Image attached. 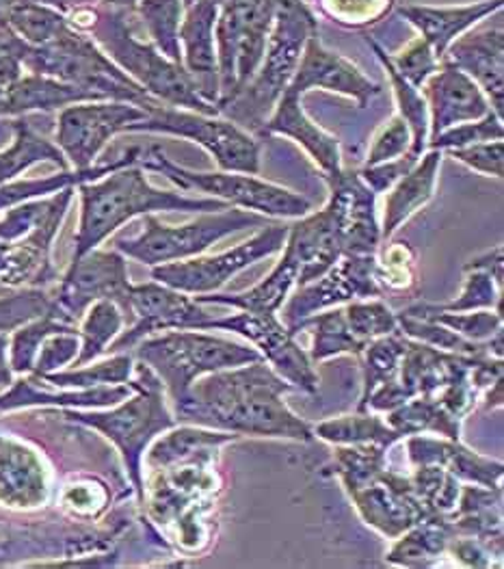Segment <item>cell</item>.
Instances as JSON below:
<instances>
[{
    "label": "cell",
    "instance_id": "obj_1",
    "mask_svg": "<svg viewBox=\"0 0 504 569\" xmlns=\"http://www.w3.org/2000/svg\"><path fill=\"white\" fill-rule=\"evenodd\" d=\"M291 390L294 388L286 379L266 367V360H260L200 377L187 399L173 407V416L234 436L310 442L314 438L312 427L284 401Z\"/></svg>",
    "mask_w": 504,
    "mask_h": 569
},
{
    "label": "cell",
    "instance_id": "obj_2",
    "mask_svg": "<svg viewBox=\"0 0 504 569\" xmlns=\"http://www.w3.org/2000/svg\"><path fill=\"white\" fill-rule=\"evenodd\" d=\"M81 187V223L72 260H79L91 249L109 239L118 228L139 214L159 210L180 212H216L230 208L221 200H191L173 191L154 189L139 164L115 169L102 182H83Z\"/></svg>",
    "mask_w": 504,
    "mask_h": 569
},
{
    "label": "cell",
    "instance_id": "obj_3",
    "mask_svg": "<svg viewBox=\"0 0 504 569\" xmlns=\"http://www.w3.org/2000/svg\"><path fill=\"white\" fill-rule=\"evenodd\" d=\"M137 379L128 381L132 386V395L122 403L111 407L109 411H77L65 409V418L70 422H79L89 429L100 431L109 438L122 452L128 477L137 491L139 502H145V489L141 477V459L150 442L175 427V416L169 411L163 397V383L154 375V370L139 362L132 368Z\"/></svg>",
    "mask_w": 504,
    "mask_h": 569
},
{
    "label": "cell",
    "instance_id": "obj_4",
    "mask_svg": "<svg viewBox=\"0 0 504 569\" xmlns=\"http://www.w3.org/2000/svg\"><path fill=\"white\" fill-rule=\"evenodd\" d=\"M314 33H319V24L303 0H280L258 72L221 113H230L234 123H252L258 130L293 81L303 48Z\"/></svg>",
    "mask_w": 504,
    "mask_h": 569
},
{
    "label": "cell",
    "instance_id": "obj_5",
    "mask_svg": "<svg viewBox=\"0 0 504 569\" xmlns=\"http://www.w3.org/2000/svg\"><path fill=\"white\" fill-rule=\"evenodd\" d=\"M137 360L154 370L175 407L187 399L200 377L225 368L245 367L264 358L248 345L200 333V329H173L143 338L137 345Z\"/></svg>",
    "mask_w": 504,
    "mask_h": 569
},
{
    "label": "cell",
    "instance_id": "obj_6",
    "mask_svg": "<svg viewBox=\"0 0 504 569\" xmlns=\"http://www.w3.org/2000/svg\"><path fill=\"white\" fill-rule=\"evenodd\" d=\"M216 107L221 113L258 72L280 0H216Z\"/></svg>",
    "mask_w": 504,
    "mask_h": 569
},
{
    "label": "cell",
    "instance_id": "obj_7",
    "mask_svg": "<svg viewBox=\"0 0 504 569\" xmlns=\"http://www.w3.org/2000/svg\"><path fill=\"white\" fill-rule=\"evenodd\" d=\"M137 164L141 169H150L168 176L173 184H178L184 191L198 189L209 193L214 200L260 212L264 217L301 219L312 210V203L308 202L303 196L289 191L284 187H278L273 182L260 180L252 173L184 169L173 163L159 146H152L148 150L141 148Z\"/></svg>",
    "mask_w": 504,
    "mask_h": 569
},
{
    "label": "cell",
    "instance_id": "obj_8",
    "mask_svg": "<svg viewBox=\"0 0 504 569\" xmlns=\"http://www.w3.org/2000/svg\"><path fill=\"white\" fill-rule=\"evenodd\" d=\"M95 24L98 40L130 72V79L141 84L152 98H157L159 102H168L169 107H180L193 113L219 116V109L200 96L184 66L173 63L159 48L134 40L120 16H107L102 20H95Z\"/></svg>",
    "mask_w": 504,
    "mask_h": 569
},
{
    "label": "cell",
    "instance_id": "obj_9",
    "mask_svg": "<svg viewBox=\"0 0 504 569\" xmlns=\"http://www.w3.org/2000/svg\"><path fill=\"white\" fill-rule=\"evenodd\" d=\"M264 223V217L250 210H236L232 206L225 210L206 212L204 217L184 226H165L154 214H145L141 234L132 239H120L118 251L148 267H159L195 258L216 241Z\"/></svg>",
    "mask_w": 504,
    "mask_h": 569
},
{
    "label": "cell",
    "instance_id": "obj_10",
    "mask_svg": "<svg viewBox=\"0 0 504 569\" xmlns=\"http://www.w3.org/2000/svg\"><path fill=\"white\" fill-rule=\"evenodd\" d=\"M130 132H163L200 143L223 171H241L258 176L260 146L239 123L216 120V116H202L184 109L154 107L143 122L132 123Z\"/></svg>",
    "mask_w": 504,
    "mask_h": 569
},
{
    "label": "cell",
    "instance_id": "obj_11",
    "mask_svg": "<svg viewBox=\"0 0 504 569\" xmlns=\"http://www.w3.org/2000/svg\"><path fill=\"white\" fill-rule=\"evenodd\" d=\"M127 258L120 251L91 249L79 260H72L65 278L50 297V315L61 323L74 326L83 319L87 308L95 301H113L124 317L130 315Z\"/></svg>",
    "mask_w": 504,
    "mask_h": 569
},
{
    "label": "cell",
    "instance_id": "obj_12",
    "mask_svg": "<svg viewBox=\"0 0 504 569\" xmlns=\"http://www.w3.org/2000/svg\"><path fill=\"white\" fill-rule=\"evenodd\" d=\"M289 226H266L250 241L216 256H195L152 267V280L187 295H209L228 284L236 273L284 249Z\"/></svg>",
    "mask_w": 504,
    "mask_h": 569
},
{
    "label": "cell",
    "instance_id": "obj_13",
    "mask_svg": "<svg viewBox=\"0 0 504 569\" xmlns=\"http://www.w3.org/2000/svg\"><path fill=\"white\" fill-rule=\"evenodd\" d=\"M145 118L148 109L130 102H77L65 107L59 116L57 143L74 169L83 171L93 167V161L111 137L128 130L132 123L143 122Z\"/></svg>",
    "mask_w": 504,
    "mask_h": 569
},
{
    "label": "cell",
    "instance_id": "obj_14",
    "mask_svg": "<svg viewBox=\"0 0 504 569\" xmlns=\"http://www.w3.org/2000/svg\"><path fill=\"white\" fill-rule=\"evenodd\" d=\"M221 329V331H234L243 338H248L258 353L271 365V368L286 379L294 390H301L305 395L319 392V375L314 372L308 353L301 351V347L294 342L291 329L280 323L275 315H230L223 319H209L200 326V331Z\"/></svg>",
    "mask_w": 504,
    "mask_h": 569
},
{
    "label": "cell",
    "instance_id": "obj_15",
    "mask_svg": "<svg viewBox=\"0 0 504 569\" xmlns=\"http://www.w3.org/2000/svg\"><path fill=\"white\" fill-rule=\"evenodd\" d=\"M128 306L134 323L111 342V347L107 349L111 353H127L128 349L137 347L143 338L159 331L200 329L202 323L212 319L211 312H206L202 303L191 299L187 292H180L161 282L132 284Z\"/></svg>",
    "mask_w": 504,
    "mask_h": 569
},
{
    "label": "cell",
    "instance_id": "obj_16",
    "mask_svg": "<svg viewBox=\"0 0 504 569\" xmlns=\"http://www.w3.org/2000/svg\"><path fill=\"white\" fill-rule=\"evenodd\" d=\"M375 264V256H342L325 276L310 284L299 286L296 295L289 297L284 326L293 329L303 319L337 303L381 297Z\"/></svg>",
    "mask_w": 504,
    "mask_h": 569
},
{
    "label": "cell",
    "instance_id": "obj_17",
    "mask_svg": "<svg viewBox=\"0 0 504 569\" xmlns=\"http://www.w3.org/2000/svg\"><path fill=\"white\" fill-rule=\"evenodd\" d=\"M72 198L74 187L59 191L52 210L33 232L16 241H0V284L7 290L22 286L42 288L57 280V271L50 262V247Z\"/></svg>",
    "mask_w": 504,
    "mask_h": 569
},
{
    "label": "cell",
    "instance_id": "obj_18",
    "mask_svg": "<svg viewBox=\"0 0 504 569\" xmlns=\"http://www.w3.org/2000/svg\"><path fill=\"white\" fill-rule=\"evenodd\" d=\"M332 198L325 206L336 228L342 256H375L381 228L375 212L377 193L360 178L357 171H340L327 180Z\"/></svg>",
    "mask_w": 504,
    "mask_h": 569
},
{
    "label": "cell",
    "instance_id": "obj_19",
    "mask_svg": "<svg viewBox=\"0 0 504 569\" xmlns=\"http://www.w3.org/2000/svg\"><path fill=\"white\" fill-rule=\"evenodd\" d=\"M310 89L334 91L355 100L360 107H369V102L381 93L377 82L366 79L344 57L327 50L319 41V33H314L305 43L293 81L286 87V91L294 96H303Z\"/></svg>",
    "mask_w": 504,
    "mask_h": 569
},
{
    "label": "cell",
    "instance_id": "obj_20",
    "mask_svg": "<svg viewBox=\"0 0 504 569\" xmlns=\"http://www.w3.org/2000/svg\"><path fill=\"white\" fill-rule=\"evenodd\" d=\"M351 498L364 522L390 539L401 537L405 530L426 520L412 481L387 475V470L371 483L351 489Z\"/></svg>",
    "mask_w": 504,
    "mask_h": 569
},
{
    "label": "cell",
    "instance_id": "obj_21",
    "mask_svg": "<svg viewBox=\"0 0 504 569\" xmlns=\"http://www.w3.org/2000/svg\"><path fill=\"white\" fill-rule=\"evenodd\" d=\"M429 104V141L444 130L463 122H476L492 109L481 87L460 68L442 63V68L426 81Z\"/></svg>",
    "mask_w": 504,
    "mask_h": 569
},
{
    "label": "cell",
    "instance_id": "obj_22",
    "mask_svg": "<svg viewBox=\"0 0 504 569\" xmlns=\"http://www.w3.org/2000/svg\"><path fill=\"white\" fill-rule=\"evenodd\" d=\"M219 16L216 0H195L187 18L180 22V41L184 46L182 61L200 96L216 107L219 102V66L214 24ZM219 109V107H216Z\"/></svg>",
    "mask_w": 504,
    "mask_h": 569
},
{
    "label": "cell",
    "instance_id": "obj_23",
    "mask_svg": "<svg viewBox=\"0 0 504 569\" xmlns=\"http://www.w3.org/2000/svg\"><path fill=\"white\" fill-rule=\"evenodd\" d=\"M258 134L293 139L319 164L325 180H332L342 171L340 141L305 116L301 96L284 91L269 120L258 128Z\"/></svg>",
    "mask_w": 504,
    "mask_h": 569
},
{
    "label": "cell",
    "instance_id": "obj_24",
    "mask_svg": "<svg viewBox=\"0 0 504 569\" xmlns=\"http://www.w3.org/2000/svg\"><path fill=\"white\" fill-rule=\"evenodd\" d=\"M465 72L487 93L494 113L503 118L504 107V38L503 29L474 33L453 41L442 59Z\"/></svg>",
    "mask_w": 504,
    "mask_h": 569
},
{
    "label": "cell",
    "instance_id": "obj_25",
    "mask_svg": "<svg viewBox=\"0 0 504 569\" xmlns=\"http://www.w3.org/2000/svg\"><path fill=\"white\" fill-rule=\"evenodd\" d=\"M48 470L33 448L0 436V505L36 509L48 500Z\"/></svg>",
    "mask_w": 504,
    "mask_h": 569
},
{
    "label": "cell",
    "instance_id": "obj_26",
    "mask_svg": "<svg viewBox=\"0 0 504 569\" xmlns=\"http://www.w3.org/2000/svg\"><path fill=\"white\" fill-rule=\"evenodd\" d=\"M284 247L293 251L296 260L299 286L319 280L342 258V247L337 243L336 228L327 208L305 214L289 226Z\"/></svg>",
    "mask_w": 504,
    "mask_h": 569
},
{
    "label": "cell",
    "instance_id": "obj_27",
    "mask_svg": "<svg viewBox=\"0 0 504 569\" xmlns=\"http://www.w3.org/2000/svg\"><path fill=\"white\" fill-rule=\"evenodd\" d=\"M410 459L419 466H440L451 472L455 479H465L481 488L498 489L503 479V463L485 459L470 448L462 447V442H444L421 438L419 433L407 442Z\"/></svg>",
    "mask_w": 504,
    "mask_h": 569
},
{
    "label": "cell",
    "instance_id": "obj_28",
    "mask_svg": "<svg viewBox=\"0 0 504 569\" xmlns=\"http://www.w3.org/2000/svg\"><path fill=\"white\" fill-rule=\"evenodd\" d=\"M503 7V0H483L467 7H421V4H407L401 7L399 13L419 29L422 40L426 41L437 59L442 61L448 46L465 33L470 27H474L485 16L498 11Z\"/></svg>",
    "mask_w": 504,
    "mask_h": 569
},
{
    "label": "cell",
    "instance_id": "obj_29",
    "mask_svg": "<svg viewBox=\"0 0 504 569\" xmlns=\"http://www.w3.org/2000/svg\"><path fill=\"white\" fill-rule=\"evenodd\" d=\"M132 395L130 383L120 386H100V388H83L52 395L42 390L38 379H20L9 386L4 395H0V413L24 409V407H61V409H102L122 403Z\"/></svg>",
    "mask_w": 504,
    "mask_h": 569
},
{
    "label": "cell",
    "instance_id": "obj_30",
    "mask_svg": "<svg viewBox=\"0 0 504 569\" xmlns=\"http://www.w3.org/2000/svg\"><path fill=\"white\" fill-rule=\"evenodd\" d=\"M442 150H429L421 157L414 167L390 189V196L385 200V214H383V228L381 239L387 241L412 214H416L422 206L431 202L437 171L442 164Z\"/></svg>",
    "mask_w": 504,
    "mask_h": 569
},
{
    "label": "cell",
    "instance_id": "obj_31",
    "mask_svg": "<svg viewBox=\"0 0 504 569\" xmlns=\"http://www.w3.org/2000/svg\"><path fill=\"white\" fill-rule=\"evenodd\" d=\"M282 251H284L282 260L260 284L253 286L250 290H243V292H234V295H221V292L198 295L195 301L202 306H228L239 312L275 315L289 299L293 286L296 284V276H299V267H296L293 251L289 247H284Z\"/></svg>",
    "mask_w": 504,
    "mask_h": 569
},
{
    "label": "cell",
    "instance_id": "obj_32",
    "mask_svg": "<svg viewBox=\"0 0 504 569\" xmlns=\"http://www.w3.org/2000/svg\"><path fill=\"white\" fill-rule=\"evenodd\" d=\"M387 425L401 436H416V433H440L448 440H462V418L453 416L440 399L433 397H414L403 406L387 411Z\"/></svg>",
    "mask_w": 504,
    "mask_h": 569
},
{
    "label": "cell",
    "instance_id": "obj_33",
    "mask_svg": "<svg viewBox=\"0 0 504 569\" xmlns=\"http://www.w3.org/2000/svg\"><path fill=\"white\" fill-rule=\"evenodd\" d=\"M312 433L330 445H336V447L375 445L385 450L403 438L387 422H383L371 411H357L351 416L323 420L316 427H312Z\"/></svg>",
    "mask_w": 504,
    "mask_h": 569
},
{
    "label": "cell",
    "instance_id": "obj_34",
    "mask_svg": "<svg viewBox=\"0 0 504 569\" xmlns=\"http://www.w3.org/2000/svg\"><path fill=\"white\" fill-rule=\"evenodd\" d=\"M301 329H310L312 333V349L308 356L310 362H325L337 356H360L366 349V342L357 340L351 333L344 319V310L312 315L293 327L291 333L294 336Z\"/></svg>",
    "mask_w": 504,
    "mask_h": 569
},
{
    "label": "cell",
    "instance_id": "obj_35",
    "mask_svg": "<svg viewBox=\"0 0 504 569\" xmlns=\"http://www.w3.org/2000/svg\"><path fill=\"white\" fill-rule=\"evenodd\" d=\"M232 440H236L234 433L209 431V429H198V427H180L150 448L148 466L152 470H163V468L182 463V461H191L193 457H198V452H204L209 448L223 447Z\"/></svg>",
    "mask_w": 504,
    "mask_h": 569
},
{
    "label": "cell",
    "instance_id": "obj_36",
    "mask_svg": "<svg viewBox=\"0 0 504 569\" xmlns=\"http://www.w3.org/2000/svg\"><path fill=\"white\" fill-rule=\"evenodd\" d=\"M448 522L446 520H424L416 527L405 530L396 537L394 548L387 555V561L394 566L407 568H426L442 557L448 541Z\"/></svg>",
    "mask_w": 504,
    "mask_h": 569
},
{
    "label": "cell",
    "instance_id": "obj_37",
    "mask_svg": "<svg viewBox=\"0 0 504 569\" xmlns=\"http://www.w3.org/2000/svg\"><path fill=\"white\" fill-rule=\"evenodd\" d=\"M13 130H16L13 143L4 152H0V184L22 173L31 164L42 163V161H52L61 169L68 167L63 152L57 146H52L48 139L33 132L31 126L24 120L13 123Z\"/></svg>",
    "mask_w": 504,
    "mask_h": 569
},
{
    "label": "cell",
    "instance_id": "obj_38",
    "mask_svg": "<svg viewBox=\"0 0 504 569\" xmlns=\"http://www.w3.org/2000/svg\"><path fill=\"white\" fill-rule=\"evenodd\" d=\"M124 327V312L113 301H95L84 312L81 326V349L72 367H84L107 353L111 342Z\"/></svg>",
    "mask_w": 504,
    "mask_h": 569
},
{
    "label": "cell",
    "instance_id": "obj_39",
    "mask_svg": "<svg viewBox=\"0 0 504 569\" xmlns=\"http://www.w3.org/2000/svg\"><path fill=\"white\" fill-rule=\"evenodd\" d=\"M371 41V46L375 48L377 52L379 61L383 63L390 82H392V89H394V96H396V102H399V116L407 122L410 130H412V148H410V154L414 157H422L426 146H429V104H426V98L419 91V87H414L412 82L405 81L392 66L390 57L383 52V48L379 46L377 41Z\"/></svg>",
    "mask_w": 504,
    "mask_h": 569
},
{
    "label": "cell",
    "instance_id": "obj_40",
    "mask_svg": "<svg viewBox=\"0 0 504 569\" xmlns=\"http://www.w3.org/2000/svg\"><path fill=\"white\" fill-rule=\"evenodd\" d=\"M405 347H407V336H403L401 331H394L390 336H383L366 345V349L360 353L362 368H364V392L357 409L366 403V399L377 388L399 379V368H401Z\"/></svg>",
    "mask_w": 504,
    "mask_h": 569
},
{
    "label": "cell",
    "instance_id": "obj_41",
    "mask_svg": "<svg viewBox=\"0 0 504 569\" xmlns=\"http://www.w3.org/2000/svg\"><path fill=\"white\" fill-rule=\"evenodd\" d=\"M134 362L128 353H113L109 360L91 365V367H77L72 370H54L46 372L36 379L46 381L54 388H100V386H120L128 383L132 375Z\"/></svg>",
    "mask_w": 504,
    "mask_h": 569
},
{
    "label": "cell",
    "instance_id": "obj_42",
    "mask_svg": "<svg viewBox=\"0 0 504 569\" xmlns=\"http://www.w3.org/2000/svg\"><path fill=\"white\" fill-rule=\"evenodd\" d=\"M403 312L410 317H416V319H426V321H435L440 326L448 327L472 342H485L492 336H496L498 331H503V315L496 310L494 312H487V310L474 312L472 310V315L470 312H440V310H433L431 303L421 301Z\"/></svg>",
    "mask_w": 504,
    "mask_h": 569
},
{
    "label": "cell",
    "instance_id": "obj_43",
    "mask_svg": "<svg viewBox=\"0 0 504 569\" xmlns=\"http://www.w3.org/2000/svg\"><path fill=\"white\" fill-rule=\"evenodd\" d=\"M139 11L157 48L173 63H182L180 16L182 0H141Z\"/></svg>",
    "mask_w": 504,
    "mask_h": 569
},
{
    "label": "cell",
    "instance_id": "obj_44",
    "mask_svg": "<svg viewBox=\"0 0 504 569\" xmlns=\"http://www.w3.org/2000/svg\"><path fill=\"white\" fill-rule=\"evenodd\" d=\"M59 331H77V329L74 326L61 323L50 312H46L40 319H33V321L18 327L11 338V345H9L11 370L20 372V375L33 372V365H36V358H38V351H40L43 340Z\"/></svg>",
    "mask_w": 504,
    "mask_h": 569
},
{
    "label": "cell",
    "instance_id": "obj_45",
    "mask_svg": "<svg viewBox=\"0 0 504 569\" xmlns=\"http://www.w3.org/2000/svg\"><path fill=\"white\" fill-rule=\"evenodd\" d=\"M463 273H465V282H463L462 297L451 303H440V306L431 303V308L440 312H472V310L492 308L503 315V288L494 280V276L487 273L485 269L470 267V264L463 267Z\"/></svg>",
    "mask_w": 504,
    "mask_h": 569
},
{
    "label": "cell",
    "instance_id": "obj_46",
    "mask_svg": "<svg viewBox=\"0 0 504 569\" xmlns=\"http://www.w3.org/2000/svg\"><path fill=\"white\" fill-rule=\"evenodd\" d=\"M342 310H344V319H346V326L351 329V333L366 345L399 331L396 315L379 299H369V301L357 299V301H351Z\"/></svg>",
    "mask_w": 504,
    "mask_h": 569
},
{
    "label": "cell",
    "instance_id": "obj_47",
    "mask_svg": "<svg viewBox=\"0 0 504 569\" xmlns=\"http://www.w3.org/2000/svg\"><path fill=\"white\" fill-rule=\"evenodd\" d=\"M503 141V118L496 116L494 111H490L485 118L476 120V122H463L444 130L442 134H437L435 139L429 141L426 148L431 150H455V148H465L472 143H481V141Z\"/></svg>",
    "mask_w": 504,
    "mask_h": 569
},
{
    "label": "cell",
    "instance_id": "obj_48",
    "mask_svg": "<svg viewBox=\"0 0 504 569\" xmlns=\"http://www.w3.org/2000/svg\"><path fill=\"white\" fill-rule=\"evenodd\" d=\"M50 310V295L42 288H24L0 297V333L13 331L18 327L40 319Z\"/></svg>",
    "mask_w": 504,
    "mask_h": 569
},
{
    "label": "cell",
    "instance_id": "obj_49",
    "mask_svg": "<svg viewBox=\"0 0 504 569\" xmlns=\"http://www.w3.org/2000/svg\"><path fill=\"white\" fill-rule=\"evenodd\" d=\"M375 278L379 288L387 290H410L416 286V253L412 251L410 243L396 241L390 244L383 260L375 264Z\"/></svg>",
    "mask_w": 504,
    "mask_h": 569
},
{
    "label": "cell",
    "instance_id": "obj_50",
    "mask_svg": "<svg viewBox=\"0 0 504 569\" xmlns=\"http://www.w3.org/2000/svg\"><path fill=\"white\" fill-rule=\"evenodd\" d=\"M394 70L405 79L407 82H412L414 87L421 89L424 82L429 81V77H433L437 70H440V59L437 54L433 52V48L426 43V41L419 38L416 41H412L401 54L396 57H390Z\"/></svg>",
    "mask_w": 504,
    "mask_h": 569
},
{
    "label": "cell",
    "instance_id": "obj_51",
    "mask_svg": "<svg viewBox=\"0 0 504 569\" xmlns=\"http://www.w3.org/2000/svg\"><path fill=\"white\" fill-rule=\"evenodd\" d=\"M79 349H81L79 331H59L48 336L38 351L31 375L40 377L46 372H54L68 365H74Z\"/></svg>",
    "mask_w": 504,
    "mask_h": 569
},
{
    "label": "cell",
    "instance_id": "obj_52",
    "mask_svg": "<svg viewBox=\"0 0 504 569\" xmlns=\"http://www.w3.org/2000/svg\"><path fill=\"white\" fill-rule=\"evenodd\" d=\"M410 148H412V130L401 116H396L375 137L364 167H373V164L401 159L410 152Z\"/></svg>",
    "mask_w": 504,
    "mask_h": 569
},
{
    "label": "cell",
    "instance_id": "obj_53",
    "mask_svg": "<svg viewBox=\"0 0 504 569\" xmlns=\"http://www.w3.org/2000/svg\"><path fill=\"white\" fill-rule=\"evenodd\" d=\"M503 141L498 139V141L472 143V146L455 148V150H448V152H451L453 159L467 164L472 171L494 176V178H503Z\"/></svg>",
    "mask_w": 504,
    "mask_h": 569
},
{
    "label": "cell",
    "instance_id": "obj_54",
    "mask_svg": "<svg viewBox=\"0 0 504 569\" xmlns=\"http://www.w3.org/2000/svg\"><path fill=\"white\" fill-rule=\"evenodd\" d=\"M419 159L421 157H414V154L407 152L401 159H394V161H387V163L373 164V167H364L357 173L375 193H383V191H390L414 167Z\"/></svg>",
    "mask_w": 504,
    "mask_h": 569
},
{
    "label": "cell",
    "instance_id": "obj_55",
    "mask_svg": "<svg viewBox=\"0 0 504 569\" xmlns=\"http://www.w3.org/2000/svg\"><path fill=\"white\" fill-rule=\"evenodd\" d=\"M107 502V493L100 489L91 488L89 483H81V486H72L65 489L63 496V505L77 513V516H95V511H100Z\"/></svg>",
    "mask_w": 504,
    "mask_h": 569
},
{
    "label": "cell",
    "instance_id": "obj_56",
    "mask_svg": "<svg viewBox=\"0 0 504 569\" xmlns=\"http://www.w3.org/2000/svg\"><path fill=\"white\" fill-rule=\"evenodd\" d=\"M7 353H9V340L4 333H0V388H9L13 383V370Z\"/></svg>",
    "mask_w": 504,
    "mask_h": 569
},
{
    "label": "cell",
    "instance_id": "obj_57",
    "mask_svg": "<svg viewBox=\"0 0 504 569\" xmlns=\"http://www.w3.org/2000/svg\"><path fill=\"white\" fill-rule=\"evenodd\" d=\"M503 406V379L494 381L490 392H487V399H485V407L487 409H494V407Z\"/></svg>",
    "mask_w": 504,
    "mask_h": 569
},
{
    "label": "cell",
    "instance_id": "obj_58",
    "mask_svg": "<svg viewBox=\"0 0 504 569\" xmlns=\"http://www.w3.org/2000/svg\"><path fill=\"white\" fill-rule=\"evenodd\" d=\"M54 4H61V7H68V4H83V2H91V0H50Z\"/></svg>",
    "mask_w": 504,
    "mask_h": 569
},
{
    "label": "cell",
    "instance_id": "obj_59",
    "mask_svg": "<svg viewBox=\"0 0 504 569\" xmlns=\"http://www.w3.org/2000/svg\"><path fill=\"white\" fill-rule=\"evenodd\" d=\"M104 2H109V4H134L137 0H104Z\"/></svg>",
    "mask_w": 504,
    "mask_h": 569
},
{
    "label": "cell",
    "instance_id": "obj_60",
    "mask_svg": "<svg viewBox=\"0 0 504 569\" xmlns=\"http://www.w3.org/2000/svg\"><path fill=\"white\" fill-rule=\"evenodd\" d=\"M193 2H195V0H182V4H184V7H187V9H189V7H191V4H193Z\"/></svg>",
    "mask_w": 504,
    "mask_h": 569
},
{
    "label": "cell",
    "instance_id": "obj_61",
    "mask_svg": "<svg viewBox=\"0 0 504 569\" xmlns=\"http://www.w3.org/2000/svg\"><path fill=\"white\" fill-rule=\"evenodd\" d=\"M2 292H7V288H4V286L0 284V295H2Z\"/></svg>",
    "mask_w": 504,
    "mask_h": 569
}]
</instances>
